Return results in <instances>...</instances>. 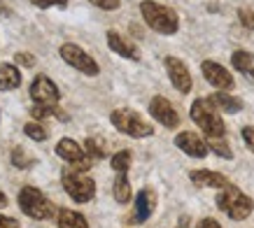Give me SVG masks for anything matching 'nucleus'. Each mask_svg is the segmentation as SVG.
Segmentation results:
<instances>
[{
	"label": "nucleus",
	"mask_w": 254,
	"mask_h": 228,
	"mask_svg": "<svg viewBox=\"0 0 254 228\" xmlns=\"http://www.w3.org/2000/svg\"><path fill=\"white\" fill-rule=\"evenodd\" d=\"M7 205V198H5V193H0V207Z\"/></svg>",
	"instance_id": "36"
},
{
	"label": "nucleus",
	"mask_w": 254,
	"mask_h": 228,
	"mask_svg": "<svg viewBox=\"0 0 254 228\" xmlns=\"http://www.w3.org/2000/svg\"><path fill=\"white\" fill-rule=\"evenodd\" d=\"M31 98L40 105H56L59 103V89L47 75H38L31 84Z\"/></svg>",
	"instance_id": "9"
},
{
	"label": "nucleus",
	"mask_w": 254,
	"mask_h": 228,
	"mask_svg": "<svg viewBox=\"0 0 254 228\" xmlns=\"http://www.w3.org/2000/svg\"><path fill=\"white\" fill-rule=\"evenodd\" d=\"M231 63H233V68L238 70V72H243L247 79H254V54H250V52H233Z\"/></svg>",
	"instance_id": "18"
},
{
	"label": "nucleus",
	"mask_w": 254,
	"mask_h": 228,
	"mask_svg": "<svg viewBox=\"0 0 254 228\" xmlns=\"http://www.w3.org/2000/svg\"><path fill=\"white\" fill-rule=\"evenodd\" d=\"M175 145L180 147L185 154L196 156V159H203V156L210 152L208 142H205V140H200L196 133H189V130H185V133H180V135L175 137Z\"/></svg>",
	"instance_id": "13"
},
{
	"label": "nucleus",
	"mask_w": 254,
	"mask_h": 228,
	"mask_svg": "<svg viewBox=\"0 0 254 228\" xmlns=\"http://www.w3.org/2000/svg\"><path fill=\"white\" fill-rule=\"evenodd\" d=\"M115 198H117V203H128L131 200V184H128V179H126V175H119L115 179Z\"/></svg>",
	"instance_id": "21"
},
{
	"label": "nucleus",
	"mask_w": 254,
	"mask_h": 228,
	"mask_svg": "<svg viewBox=\"0 0 254 228\" xmlns=\"http://www.w3.org/2000/svg\"><path fill=\"white\" fill-rule=\"evenodd\" d=\"M217 205H219V210H224V212L229 214L231 219L240 221V219H247V217H250L254 203L240 189H236V186L229 184L226 189L219 191V196H217Z\"/></svg>",
	"instance_id": "3"
},
{
	"label": "nucleus",
	"mask_w": 254,
	"mask_h": 228,
	"mask_svg": "<svg viewBox=\"0 0 254 228\" xmlns=\"http://www.w3.org/2000/svg\"><path fill=\"white\" fill-rule=\"evenodd\" d=\"M0 14H2V16L9 14V9H7V5H5V2H0Z\"/></svg>",
	"instance_id": "35"
},
{
	"label": "nucleus",
	"mask_w": 254,
	"mask_h": 228,
	"mask_svg": "<svg viewBox=\"0 0 254 228\" xmlns=\"http://www.w3.org/2000/svg\"><path fill=\"white\" fill-rule=\"evenodd\" d=\"M21 84V72L16 70V65H0V91H12Z\"/></svg>",
	"instance_id": "16"
},
{
	"label": "nucleus",
	"mask_w": 254,
	"mask_h": 228,
	"mask_svg": "<svg viewBox=\"0 0 254 228\" xmlns=\"http://www.w3.org/2000/svg\"><path fill=\"white\" fill-rule=\"evenodd\" d=\"M166 70H168L170 82L175 84L177 91H180V93H189V91H191V75H189L187 65L180 61V58L168 56V58H166Z\"/></svg>",
	"instance_id": "10"
},
{
	"label": "nucleus",
	"mask_w": 254,
	"mask_h": 228,
	"mask_svg": "<svg viewBox=\"0 0 254 228\" xmlns=\"http://www.w3.org/2000/svg\"><path fill=\"white\" fill-rule=\"evenodd\" d=\"M56 154H59L61 159L68 161L70 166L75 168V172H84L93 163L91 156H86V154L82 152V147H79L75 140H70V137H63L61 142L56 145Z\"/></svg>",
	"instance_id": "8"
},
{
	"label": "nucleus",
	"mask_w": 254,
	"mask_h": 228,
	"mask_svg": "<svg viewBox=\"0 0 254 228\" xmlns=\"http://www.w3.org/2000/svg\"><path fill=\"white\" fill-rule=\"evenodd\" d=\"M149 112H152V116H154L161 126H166V128H175L177 123H180V116H177L175 107L170 105L163 96L152 98V103H149Z\"/></svg>",
	"instance_id": "12"
},
{
	"label": "nucleus",
	"mask_w": 254,
	"mask_h": 228,
	"mask_svg": "<svg viewBox=\"0 0 254 228\" xmlns=\"http://www.w3.org/2000/svg\"><path fill=\"white\" fill-rule=\"evenodd\" d=\"M238 19L243 21L245 28H252L254 31V12L252 9H238Z\"/></svg>",
	"instance_id": "27"
},
{
	"label": "nucleus",
	"mask_w": 254,
	"mask_h": 228,
	"mask_svg": "<svg viewBox=\"0 0 254 228\" xmlns=\"http://www.w3.org/2000/svg\"><path fill=\"white\" fill-rule=\"evenodd\" d=\"M210 103L217 107V110H222V112L226 114H233V112H238L240 107H243V103H240L238 98H233V96H229L226 91H219L215 93L212 98H210Z\"/></svg>",
	"instance_id": "19"
},
{
	"label": "nucleus",
	"mask_w": 254,
	"mask_h": 228,
	"mask_svg": "<svg viewBox=\"0 0 254 228\" xmlns=\"http://www.w3.org/2000/svg\"><path fill=\"white\" fill-rule=\"evenodd\" d=\"M61 58L68 63V65H72L75 70H79V72H84V75H89V77L98 75V65H96V61H93L82 47L72 45V42H68V45L61 47Z\"/></svg>",
	"instance_id": "7"
},
{
	"label": "nucleus",
	"mask_w": 254,
	"mask_h": 228,
	"mask_svg": "<svg viewBox=\"0 0 254 228\" xmlns=\"http://www.w3.org/2000/svg\"><path fill=\"white\" fill-rule=\"evenodd\" d=\"M243 140H245V145L254 152V128H250V126L243 128Z\"/></svg>",
	"instance_id": "32"
},
{
	"label": "nucleus",
	"mask_w": 254,
	"mask_h": 228,
	"mask_svg": "<svg viewBox=\"0 0 254 228\" xmlns=\"http://www.w3.org/2000/svg\"><path fill=\"white\" fill-rule=\"evenodd\" d=\"M56 224H59V228H89L84 217L77 212H72V210H59Z\"/></svg>",
	"instance_id": "20"
},
{
	"label": "nucleus",
	"mask_w": 254,
	"mask_h": 228,
	"mask_svg": "<svg viewBox=\"0 0 254 228\" xmlns=\"http://www.w3.org/2000/svg\"><path fill=\"white\" fill-rule=\"evenodd\" d=\"M191 119L198 123V128L208 137H222L224 135V121L217 114V107L205 98H198L191 105Z\"/></svg>",
	"instance_id": "2"
},
{
	"label": "nucleus",
	"mask_w": 254,
	"mask_h": 228,
	"mask_svg": "<svg viewBox=\"0 0 254 228\" xmlns=\"http://www.w3.org/2000/svg\"><path fill=\"white\" fill-rule=\"evenodd\" d=\"M110 163H112V168H115L119 175H126V170L131 168V152H126V149H124V152H117Z\"/></svg>",
	"instance_id": "22"
},
{
	"label": "nucleus",
	"mask_w": 254,
	"mask_h": 228,
	"mask_svg": "<svg viewBox=\"0 0 254 228\" xmlns=\"http://www.w3.org/2000/svg\"><path fill=\"white\" fill-rule=\"evenodd\" d=\"M140 12H142V19L147 21V26L152 31L161 33V35H173L177 33V26H180V19L170 7L166 5H159L154 0H145L140 5Z\"/></svg>",
	"instance_id": "1"
},
{
	"label": "nucleus",
	"mask_w": 254,
	"mask_h": 228,
	"mask_svg": "<svg viewBox=\"0 0 254 228\" xmlns=\"http://www.w3.org/2000/svg\"><path fill=\"white\" fill-rule=\"evenodd\" d=\"M86 149H89V156H91V159H103V147H100L96 140H86Z\"/></svg>",
	"instance_id": "29"
},
{
	"label": "nucleus",
	"mask_w": 254,
	"mask_h": 228,
	"mask_svg": "<svg viewBox=\"0 0 254 228\" xmlns=\"http://www.w3.org/2000/svg\"><path fill=\"white\" fill-rule=\"evenodd\" d=\"M154 210V196H152V191H140L138 196H135V219L138 221H145L149 219V214Z\"/></svg>",
	"instance_id": "17"
},
{
	"label": "nucleus",
	"mask_w": 254,
	"mask_h": 228,
	"mask_svg": "<svg viewBox=\"0 0 254 228\" xmlns=\"http://www.w3.org/2000/svg\"><path fill=\"white\" fill-rule=\"evenodd\" d=\"M23 133L28 137H33V140H38V142H42V140H47V130L40 126V123H26V128H23Z\"/></svg>",
	"instance_id": "24"
},
{
	"label": "nucleus",
	"mask_w": 254,
	"mask_h": 228,
	"mask_svg": "<svg viewBox=\"0 0 254 228\" xmlns=\"http://www.w3.org/2000/svg\"><path fill=\"white\" fill-rule=\"evenodd\" d=\"M19 205L21 210L31 219H49L52 214H54V205L47 200L38 189H33V186H23L21 193H19Z\"/></svg>",
	"instance_id": "5"
},
{
	"label": "nucleus",
	"mask_w": 254,
	"mask_h": 228,
	"mask_svg": "<svg viewBox=\"0 0 254 228\" xmlns=\"http://www.w3.org/2000/svg\"><path fill=\"white\" fill-rule=\"evenodd\" d=\"M33 5H38V7H52V5H59V7H65L68 5V0H31Z\"/></svg>",
	"instance_id": "30"
},
{
	"label": "nucleus",
	"mask_w": 254,
	"mask_h": 228,
	"mask_svg": "<svg viewBox=\"0 0 254 228\" xmlns=\"http://www.w3.org/2000/svg\"><path fill=\"white\" fill-rule=\"evenodd\" d=\"M33 119H45V116H49V114H59V110H56V105H35L31 110Z\"/></svg>",
	"instance_id": "26"
},
{
	"label": "nucleus",
	"mask_w": 254,
	"mask_h": 228,
	"mask_svg": "<svg viewBox=\"0 0 254 228\" xmlns=\"http://www.w3.org/2000/svg\"><path fill=\"white\" fill-rule=\"evenodd\" d=\"M0 228H19V221L9 217H0Z\"/></svg>",
	"instance_id": "33"
},
{
	"label": "nucleus",
	"mask_w": 254,
	"mask_h": 228,
	"mask_svg": "<svg viewBox=\"0 0 254 228\" xmlns=\"http://www.w3.org/2000/svg\"><path fill=\"white\" fill-rule=\"evenodd\" d=\"M16 63L23 65V68H33V65H35V58H33L31 54H16Z\"/></svg>",
	"instance_id": "31"
},
{
	"label": "nucleus",
	"mask_w": 254,
	"mask_h": 228,
	"mask_svg": "<svg viewBox=\"0 0 254 228\" xmlns=\"http://www.w3.org/2000/svg\"><path fill=\"white\" fill-rule=\"evenodd\" d=\"M189 177L196 186H205V189H226L229 186L226 177L215 172V170H193Z\"/></svg>",
	"instance_id": "14"
},
{
	"label": "nucleus",
	"mask_w": 254,
	"mask_h": 228,
	"mask_svg": "<svg viewBox=\"0 0 254 228\" xmlns=\"http://www.w3.org/2000/svg\"><path fill=\"white\" fill-rule=\"evenodd\" d=\"M208 147L215 154H219L222 159H231V149H229V145L224 142L222 137H210V140H208Z\"/></svg>",
	"instance_id": "23"
},
{
	"label": "nucleus",
	"mask_w": 254,
	"mask_h": 228,
	"mask_svg": "<svg viewBox=\"0 0 254 228\" xmlns=\"http://www.w3.org/2000/svg\"><path fill=\"white\" fill-rule=\"evenodd\" d=\"M200 70H203V77H205V79H208L212 86L222 89V91H231V89H233V77H231V72H229L226 68H222L219 63H215V61H203Z\"/></svg>",
	"instance_id": "11"
},
{
	"label": "nucleus",
	"mask_w": 254,
	"mask_h": 228,
	"mask_svg": "<svg viewBox=\"0 0 254 228\" xmlns=\"http://www.w3.org/2000/svg\"><path fill=\"white\" fill-rule=\"evenodd\" d=\"M108 45L110 49L115 54H119V56H124V58H131V61H140V52H138V47L131 45L128 40H124L119 33L115 31H110L108 33Z\"/></svg>",
	"instance_id": "15"
},
{
	"label": "nucleus",
	"mask_w": 254,
	"mask_h": 228,
	"mask_svg": "<svg viewBox=\"0 0 254 228\" xmlns=\"http://www.w3.org/2000/svg\"><path fill=\"white\" fill-rule=\"evenodd\" d=\"M89 2L100 9H105V12H112V9L119 7V0H89Z\"/></svg>",
	"instance_id": "28"
},
{
	"label": "nucleus",
	"mask_w": 254,
	"mask_h": 228,
	"mask_svg": "<svg viewBox=\"0 0 254 228\" xmlns=\"http://www.w3.org/2000/svg\"><path fill=\"white\" fill-rule=\"evenodd\" d=\"M12 163H14L16 168H28L33 161L28 159V154L23 152L21 147H14V152H12Z\"/></svg>",
	"instance_id": "25"
},
{
	"label": "nucleus",
	"mask_w": 254,
	"mask_h": 228,
	"mask_svg": "<svg viewBox=\"0 0 254 228\" xmlns=\"http://www.w3.org/2000/svg\"><path fill=\"white\" fill-rule=\"evenodd\" d=\"M198 228H222V226H219L215 219H203V221L198 224Z\"/></svg>",
	"instance_id": "34"
},
{
	"label": "nucleus",
	"mask_w": 254,
	"mask_h": 228,
	"mask_svg": "<svg viewBox=\"0 0 254 228\" xmlns=\"http://www.w3.org/2000/svg\"><path fill=\"white\" fill-rule=\"evenodd\" d=\"M110 121H112V126L117 130H122V133H126V135H131V137H147L154 133L152 126L138 112L126 110V107L124 110H115V112L110 114Z\"/></svg>",
	"instance_id": "4"
},
{
	"label": "nucleus",
	"mask_w": 254,
	"mask_h": 228,
	"mask_svg": "<svg viewBox=\"0 0 254 228\" xmlns=\"http://www.w3.org/2000/svg\"><path fill=\"white\" fill-rule=\"evenodd\" d=\"M63 189L68 191V196L77 203H89L96 196V184L91 177L75 172V170H65L63 172Z\"/></svg>",
	"instance_id": "6"
}]
</instances>
